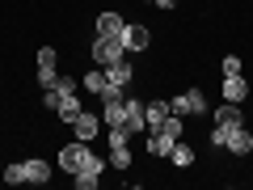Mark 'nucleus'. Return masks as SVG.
Masks as SVG:
<instances>
[{"instance_id": "obj_1", "label": "nucleus", "mask_w": 253, "mask_h": 190, "mask_svg": "<svg viewBox=\"0 0 253 190\" xmlns=\"http://www.w3.org/2000/svg\"><path fill=\"white\" fill-rule=\"evenodd\" d=\"M93 165H106V161L93 156V148L84 140H72L68 148H59V169L63 173H81V169H93Z\"/></svg>"}, {"instance_id": "obj_2", "label": "nucleus", "mask_w": 253, "mask_h": 190, "mask_svg": "<svg viewBox=\"0 0 253 190\" xmlns=\"http://www.w3.org/2000/svg\"><path fill=\"white\" fill-rule=\"evenodd\" d=\"M169 110L181 118H199V114H207V97H203V89H186L177 97H169Z\"/></svg>"}, {"instance_id": "obj_3", "label": "nucleus", "mask_w": 253, "mask_h": 190, "mask_svg": "<svg viewBox=\"0 0 253 190\" xmlns=\"http://www.w3.org/2000/svg\"><path fill=\"white\" fill-rule=\"evenodd\" d=\"M118 59H126V47L123 43H114V38H93V63L97 68H110V63H118Z\"/></svg>"}, {"instance_id": "obj_4", "label": "nucleus", "mask_w": 253, "mask_h": 190, "mask_svg": "<svg viewBox=\"0 0 253 190\" xmlns=\"http://www.w3.org/2000/svg\"><path fill=\"white\" fill-rule=\"evenodd\" d=\"M97 34L101 38H114V43L126 47V21L118 17L114 9H106V13H97Z\"/></svg>"}, {"instance_id": "obj_5", "label": "nucleus", "mask_w": 253, "mask_h": 190, "mask_svg": "<svg viewBox=\"0 0 253 190\" xmlns=\"http://www.w3.org/2000/svg\"><path fill=\"white\" fill-rule=\"evenodd\" d=\"M123 127L131 131V136L148 131V123H144V101H135V97H126V101H123Z\"/></svg>"}, {"instance_id": "obj_6", "label": "nucleus", "mask_w": 253, "mask_h": 190, "mask_svg": "<svg viewBox=\"0 0 253 190\" xmlns=\"http://www.w3.org/2000/svg\"><path fill=\"white\" fill-rule=\"evenodd\" d=\"M72 131H76V140H84V144H89V140H97L101 118L93 114V110H81V114H76V123H72Z\"/></svg>"}, {"instance_id": "obj_7", "label": "nucleus", "mask_w": 253, "mask_h": 190, "mask_svg": "<svg viewBox=\"0 0 253 190\" xmlns=\"http://www.w3.org/2000/svg\"><path fill=\"white\" fill-rule=\"evenodd\" d=\"M245 97H249V81H245L241 72H236V76H224V101H232V106H241Z\"/></svg>"}, {"instance_id": "obj_8", "label": "nucleus", "mask_w": 253, "mask_h": 190, "mask_svg": "<svg viewBox=\"0 0 253 190\" xmlns=\"http://www.w3.org/2000/svg\"><path fill=\"white\" fill-rule=\"evenodd\" d=\"M228 152H232V156H245V152H249V148H253V131H249V127H236V131H232V136H228Z\"/></svg>"}, {"instance_id": "obj_9", "label": "nucleus", "mask_w": 253, "mask_h": 190, "mask_svg": "<svg viewBox=\"0 0 253 190\" xmlns=\"http://www.w3.org/2000/svg\"><path fill=\"white\" fill-rule=\"evenodd\" d=\"M165 118H169V101H148V106H144V123H148V131H161Z\"/></svg>"}, {"instance_id": "obj_10", "label": "nucleus", "mask_w": 253, "mask_h": 190, "mask_svg": "<svg viewBox=\"0 0 253 190\" xmlns=\"http://www.w3.org/2000/svg\"><path fill=\"white\" fill-rule=\"evenodd\" d=\"M55 114H59V123H76V114H81V101H76V93H59V106H55Z\"/></svg>"}, {"instance_id": "obj_11", "label": "nucleus", "mask_w": 253, "mask_h": 190, "mask_svg": "<svg viewBox=\"0 0 253 190\" xmlns=\"http://www.w3.org/2000/svg\"><path fill=\"white\" fill-rule=\"evenodd\" d=\"M131 76H135V72H131V63H126V59H118V63H110V68H106V81L118 85V89H126Z\"/></svg>"}, {"instance_id": "obj_12", "label": "nucleus", "mask_w": 253, "mask_h": 190, "mask_svg": "<svg viewBox=\"0 0 253 190\" xmlns=\"http://www.w3.org/2000/svg\"><path fill=\"white\" fill-rule=\"evenodd\" d=\"M211 114H215V123H224V127H245V114L232 106V101H224V106L211 110Z\"/></svg>"}, {"instance_id": "obj_13", "label": "nucleus", "mask_w": 253, "mask_h": 190, "mask_svg": "<svg viewBox=\"0 0 253 190\" xmlns=\"http://www.w3.org/2000/svg\"><path fill=\"white\" fill-rule=\"evenodd\" d=\"M148 43H152L148 26H126V51H144Z\"/></svg>"}, {"instance_id": "obj_14", "label": "nucleus", "mask_w": 253, "mask_h": 190, "mask_svg": "<svg viewBox=\"0 0 253 190\" xmlns=\"http://www.w3.org/2000/svg\"><path fill=\"white\" fill-rule=\"evenodd\" d=\"M173 144H177L173 136H165V131H152V140H148V152H152V156H169V152H173Z\"/></svg>"}, {"instance_id": "obj_15", "label": "nucleus", "mask_w": 253, "mask_h": 190, "mask_svg": "<svg viewBox=\"0 0 253 190\" xmlns=\"http://www.w3.org/2000/svg\"><path fill=\"white\" fill-rule=\"evenodd\" d=\"M26 182H34V186L51 182V165L46 161H26Z\"/></svg>"}, {"instance_id": "obj_16", "label": "nucleus", "mask_w": 253, "mask_h": 190, "mask_svg": "<svg viewBox=\"0 0 253 190\" xmlns=\"http://www.w3.org/2000/svg\"><path fill=\"white\" fill-rule=\"evenodd\" d=\"M169 161L177 165V169H190V165H194V148L177 140V144H173V152H169Z\"/></svg>"}, {"instance_id": "obj_17", "label": "nucleus", "mask_w": 253, "mask_h": 190, "mask_svg": "<svg viewBox=\"0 0 253 190\" xmlns=\"http://www.w3.org/2000/svg\"><path fill=\"white\" fill-rule=\"evenodd\" d=\"M81 85H84V89H89V93H101V89H106V68H93V72H84L81 76Z\"/></svg>"}, {"instance_id": "obj_18", "label": "nucleus", "mask_w": 253, "mask_h": 190, "mask_svg": "<svg viewBox=\"0 0 253 190\" xmlns=\"http://www.w3.org/2000/svg\"><path fill=\"white\" fill-rule=\"evenodd\" d=\"M106 165H114V169H131V148H126V144H114Z\"/></svg>"}, {"instance_id": "obj_19", "label": "nucleus", "mask_w": 253, "mask_h": 190, "mask_svg": "<svg viewBox=\"0 0 253 190\" xmlns=\"http://www.w3.org/2000/svg\"><path fill=\"white\" fill-rule=\"evenodd\" d=\"M101 169H106V165H93V169H81V173H72V178H76V186H81V190H93V186H97V178H101Z\"/></svg>"}, {"instance_id": "obj_20", "label": "nucleus", "mask_w": 253, "mask_h": 190, "mask_svg": "<svg viewBox=\"0 0 253 190\" xmlns=\"http://www.w3.org/2000/svg\"><path fill=\"white\" fill-rule=\"evenodd\" d=\"M161 131H165V136H173V140H181V131H186V118H181V114H173V110H169V118L161 123Z\"/></svg>"}, {"instance_id": "obj_21", "label": "nucleus", "mask_w": 253, "mask_h": 190, "mask_svg": "<svg viewBox=\"0 0 253 190\" xmlns=\"http://www.w3.org/2000/svg\"><path fill=\"white\" fill-rule=\"evenodd\" d=\"M0 178L9 182V186H21V182H26V165H4V173H0Z\"/></svg>"}, {"instance_id": "obj_22", "label": "nucleus", "mask_w": 253, "mask_h": 190, "mask_svg": "<svg viewBox=\"0 0 253 190\" xmlns=\"http://www.w3.org/2000/svg\"><path fill=\"white\" fill-rule=\"evenodd\" d=\"M101 123L106 127H123V106H101Z\"/></svg>"}, {"instance_id": "obj_23", "label": "nucleus", "mask_w": 253, "mask_h": 190, "mask_svg": "<svg viewBox=\"0 0 253 190\" xmlns=\"http://www.w3.org/2000/svg\"><path fill=\"white\" fill-rule=\"evenodd\" d=\"M38 85H42V89H55V85H59V72H55V68H38Z\"/></svg>"}, {"instance_id": "obj_24", "label": "nucleus", "mask_w": 253, "mask_h": 190, "mask_svg": "<svg viewBox=\"0 0 253 190\" xmlns=\"http://www.w3.org/2000/svg\"><path fill=\"white\" fill-rule=\"evenodd\" d=\"M219 68H224V76H236V72H241V55H224Z\"/></svg>"}, {"instance_id": "obj_25", "label": "nucleus", "mask_w": 253, "mask_h": 190, "mask_svg": "<svg viewBox=\"0 0 253 190\" xmlns=\"http://www.w3.org/2000/svg\"><path fill=\"white\" fill-rule=\"evenodd\" d=\"M38 68H55V47H42L38 51Z\"/></svg>"}, {"instance_id": "obj_26", "label": "nucleus", "mask_w": 253, "mask_h": 190, "mask_svg": "<svg viewBox=\"0 0 253 190\" xmlns=\"http://www.w3.org/2000/svg\"><path fill=\"white\" fill-rule=\"evenodd\" d=\"M76 85H81L76 76H59V85H55V89H59V93H76Z\"/></svg>"}, {"instance_id": "obj_27", "label": "nucleus", "mask_w": 253, "mask_h": 190, "mask_svg": "<svg viewBox=\"0 0 253 190\" xmlns=\"http://www.w3.org/2000/svg\"><path fill=\"white\" fill-rule=\"evenodd\" d=\"M152 4H156V9H177L181 0H152Z\"/></svg>"}, {"instance_id": "obj_28", "label": "nucleus", "mask_w": 253, "mask_h": 190, "mask_svg": "<svg viewBox=\"0 0 253 190\" xmlns=\"http://www.w3.org/2000/svg\"><path fill=\"white\" fill-rule=\"evenodd\" d=\"M249 131H253V118H249Z\"/></svg>"}, {"instance_id": "obj_29", "label": "nucleus", "mask_w": 253, "mask_h": 190, "mask_svg": "<svg viewBox=\"0 0 253 190\" xmlns=\"http://www.w3.org/2000/svg\"><path fill=\"white\" fill-rule=\"evenodd\" d=\"M0 173H4V165H0Z\"/></svg>"}, {"instance_id": "obj_30", "label": "nucleus", "mask_w": 253, "mask_h": 190, "mask_svg": "<svg viewBox=\"0 0 253 190\" xmlns=\"http://www.w3.org/2000/svg\"><path fill=\"white\" fill-rule=\"evenodd\" d=\"M148 4H152V0H148Z\"/></svg>"}]
</instances>
